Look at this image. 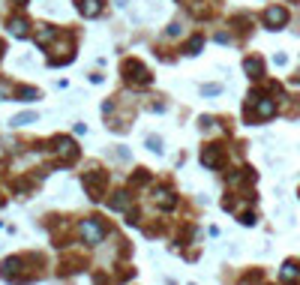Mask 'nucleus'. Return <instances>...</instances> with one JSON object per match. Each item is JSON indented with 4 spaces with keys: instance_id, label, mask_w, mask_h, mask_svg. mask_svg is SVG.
I'll use <instances>...</instances> for the list:
<instances>
[{
    "instance_id": "6",
    "label": "nucleus",
    "mask_w": 300,
    "mask_h": 285,
    "mask_svg": "<svg viewBox=\"0 0 300 285\" xmlns=\"http://www.w3.org/2000/svg\"><path fill=\"white\" fill-rule=\"evenodd\" d=\"M201 165H204V168H219V150H216V147H207V150L201 153Z\"/></svg>"
},
{
    "instance_id": "19",
    "label": "nucleus",
    "mask_w": 300,
    "mask_h": 285,
    "mask_svg": "<svg viewBox=\"0 0 300 285\" xmlns=\"http://www.w3.org/2000/svg\"><path fill=\"white\" fill-rule=\"evenodd\" d=\"M147 147H150V150H156V153H159V150H162V141H159V138H147Z\"/></svg>"
},
{
    "instance_id": "20",
    "label": "nucleus",
    "mask_w": 300,
    "mask_h": 285,
    "mask_svg": "<svg viewBox=\"0 0 300 285\" xmlns=\"http://www.w3.org/2000/svg\"><path fill=\"white\" fill-rule=\"evenodd\" d=\"M240 222H243V225H255V213H243Z\"/></svg>"
},
{
    "instance_id": "9",
    "label": "nucleus",
    "mask_w": 300,
    "mask_h": 285,
    "mask_svg": "<svg viewBox=\"0 0 300 285\" xmlns=\"http://www.w3.org/2000/svg\"><path fill=\"white\" fill-rule=\"evenodd\" d=\"M18 270H21V258H6L3 261V279H12V276H18Z\"/></svg>"
},
{
    "instance_id": "22",
    "label": "nucleus",
    "mask_w": 300,
    "mask_h": 285,
    "mask_svg": "<svg viewBox=\"0 0 300 285\" xmlns=\"http://www.w3.org/2000/svg\"><path fill=\"white\" fill-rule=\"evenodd\" d=\"M18 3H21V6H24V3H27V0H18Z\"/></svg>"
},
{
    "instance_id": "21",
    "label": "nucleus",
    "mask_w": 300,
    "mask_h": 285,
    "mask_svg": "<svg viewBox=\"0 0 300 285\" xmlns=\"http://www.w3.org/2000/svg\"><path fill=\"white\" fill-rule=\"evenodd\" d=\"M219 90H222L219 84H207V87H204V93H207V96H213V93H219Z\"/></svg>"
},
{
    "instance_id": "4",
    "label": "nucleus",
    "mask_w": 300,
    "mask_h": 285,
    "mask_svg": "<svg viewBox=\"0 0 300 285\" xmlns=\"http://www.w3.org/2000/svg\"><path fill=\"white\" fill-rule=\"evenodd\" d=\"M57 153H60L63 162H72V159H75V141H72V138H60V141H57Z\"/></svg>"
},
{
    "instance_id": "13",
    "label": "nucleus",
    "mask_w": 300,
    "mask_h": 285,
    "mask_svg": "<svg viewBox=\"0 0 300 285\" xmlns=\"http://www.w3.org/2000/svg\"><path fill=\"white\" fill-rule=\"evenodd\" d=\"M297 276H300V270L294 264H285V267H282V282H294Z\"/></svg>"
},
{
    "instance_id": "16",
    "label": "nucleus",
    "mask_w": 300,
    "mask_h": 285,
    "mask_svg": "<svg viewBox=\"0 0 300 285\" xmlns=\"http://www.w3.org/2000/svg\"><path fill=\"white\" fill-rule=\"evenodd\" d=\"M51 36H54V30H51V27H42V30L36 33V42H39V45H48Z\"/></svg>"
},
{
    "instance_id": "15",
    "label": "nucleus",
    "mask_w": 300,
    "mask_h": 285,
    "mask_svg": "<svg viewBox=\"0 0 300 285\" xmlns=\"http://www.w3.org/2000/svg\"><path fill=\"white\" fill-rule=\"evenodd\" d=\"M18 99H21V102H33V99H39V93H36L33 87H21V90H18Z\"/></svg>"
},
{
    "instance_id": "14",
    "label": "nucleus",
    "mask_w": 300,
    "mask_h": 285,
    "mask_svg": "<svg viewBox=\"0 0 300 285\" xmlns=\"http://www.w3.org/2000/svg\"><path fill=\"white\" fill-rule=\"evenodd\" d=\"M9 30H12L15 36H27V21H21V18H15V21L9 24Z\"/></svg>"
},
{
    "instance_id": "7",
    "label": "nucleus",
    "mask_w": 300,
    "mask_h": 285,
    "mask_svg": "<svg viewBox=\"0 0 300 285\" xmlns=\"http://www.w3.org/2000/svg\"><path fill=\"white\" fill-rule=\"evenodd\" d=\"M99 183H102V174H87L84 177V186L90 189V198L99 201Z\"/></svg>"
},
{
    "instance_id": "11",
    "label": "nucleus",
    "mask_w": 300,
    "mask_h": 285,
    "mask_svg": "<svg viewBox=\"0 0 300 285\" xmlns=\"http://www.w3.org/2000/svg\"><path fill=\"white\" fill-rule=\"evenodd\" d=\"M129 207V195L126 192H117L111 201H108V210H126Z\"/></svg>"
},
{
    "instance_id": "17",
    "label": "nucleus",
    "mask_w": 300,
    "mask_h": 285,
    "mask_svg": "<svg viewBox=\"0 0 300 285\" xmlns=\"http://www.w3.org/2000/svg\"><path fill=\"white\" fill-rule=\"evenodd\" d=\"M12 123H15V126H27V123H36V114H18Z\"/></svg>"
},
{
    "instance_id": "1",
    "label": "nucleus",
    "mask_w": 300,
    "mask_h": 285,
    "mask_svg": "<svg viewBox=\"0 0 300 285\" xmlns=\"http://www.w3.org/2000/svg\"><path fill=\"white\" fill-rule=\"evenodd\" d=\"M81 234H84V240L90 243V246H96V243H102V222L99 219H84L81 222Z\"/></svg>"
},
{
    "instance_id": "8",
    "label": "nucleus",
    "mask_w": 300,
    "mask_h": 285,
    "mask_svg": "<svg viewBox=\"0 0 300 285\" xmlns=\"http://www.w3.org/2000/svg\"><path fill=\"white\" fill-rule=\"evenodd\" d=\"M153 198H156V201H159V207H165V210H171V207L177 204V198H174L168 189H156V192H153Z\"/></svg>"
},
{
    "instance_id": "3",
    "label": "nucleus",
    "mask_w": 300,
    "mask_h": 285,
    "mask_svg": "<svg viewBox=\"0 0 300 285\" xmlns=\"http://www.w3.org/2000/svg\"><path fill=\"white\" fill-rule=\"evenodd\" d=\"M126 72H129V75H126L129 81H138V84H147V81H150V72H147L141 63H126Z\"/></svg>"
},
{
    "instance_id": "5",
    "label": "nucleus",
    "mask_w": 300,
    "mask_h": 285,
    "mask_svg": "<svg viewBox=\"0 0 300 285\" xmlns=\"http://www.w3.org/2000/svg\"><path fill=\"white\" fill-rule=\"evenodd\" d=\"M273 111H276V102H273V99H258V105H255V114H258L261 120H267Z\"/></svg>"
},
{
    "instance_id": "10",
    "label": "nucleus",
    "mask_w": 300,
    "mask_h": 285,
    "mask_svg": "<svg viewBox=\"0 0 300 285\" xmlns=\"http://www.w3.org/2000/svg\"><path fill=\"white\" fill-rule=\"evenodd\" d=\"M81 12H84L87 18H96V15L102 12V0H81Z\"/></svg>"
},
{
    "instance_id": "12",
    "label": "nucleus",
    "mask_w": 300,
    "mask_h": 285,
    "mask_svg": "<svg viewBox=\"0 0 300 285\" xmlns=\"http://www.w3.org/2000/svg\"><path fill=\"white\" fill-rule=\"evenodd\" d=\"M243 69H246L252 78H258V75H261V60H258V57H246V60H243Z\"/></svg>"
},
{
    "instance_id": "2",
    "label": "nucleus",
    "mask_w": 300,
    "mask_h": 285,
    "mask_svg": "<svg viewBox=\"0 0 300 285\" xmlns=\"http://www.w3.org/2000/svg\"><path fill=\"white\" fill-rule=\"evenodd\" d=\"M288 21V12L282 9V6H270L267 12H264V24L270 27V30H276V27H282Z\"/></svg>"
},
{
    "instance_id": "18",
    "label": "nucleus",
    "mask_w": 300,
    "mask_h": 285,
    "mask_svg": "<svg viewBox=\"0 0 300 285\" xmlns=\"http://www.w3.org/2000/svg\"><path fill=\"white\" fill-rule=\"evenodd\" d=\"M201 45H204V39H201V36H195V39L186 45V54H198V48H201Z\"/></svg>"
}]
</instances>
